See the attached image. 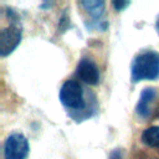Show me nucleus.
<instances>
[{
    "instance_id": "nucleus-9",
    "label": "nucleus",
    "mask_w": 159,
    "mask_h": 159,
    "mask_svg": "<svg viewBox=\"0 0 159 159\" xmlns=\"http://www.w3.org/2000/svg\"><path fill=\"white\" fill-rule=\"evenodd\" d=\"M129 4H130L129 1H120V0H119V1H113V2H112V5L114 6L116 10H123V9L127 7Z\"/></svg>"
},
{
    "instance_id": "nucleus-1",
    "label": "nucleus",
    "mask_w": 159,
    "mask_h": 159,
    "mask_svg": "<svg viewBox=\"0 0 159 159\" xmlns=\"http://www.w3.org/2000/svg\"><path fill=\"white\" fill-rule=\"evenodd\" d=\"M132 80H155L159 77V53L155 51H144L139 53L130 66Z\"/></svg>"
},
{
    "instance_id": "nucleus-7",
    "label": "nucleus",
    "mask_w": 159,
    "mask_h": 159,
    "mask_svg": "<svg viewBox=\"0 0 159 159\" xmlns=\"http://www.w3.org/2000/svg\"><path fill=\"white\" fill-rule=\"evenodd\" d=\"M80 4L93 17V21H98V19H101V16L103 15V10H104V2L103 1L87 0V1H81Z\"/></svg>"
},
{
    "instance_id": "nucleus-8",
    "label": "nucleus",
    "mask_w": 159,
    "mask_h": 159,
    "mask_svg": "<svg viewBox=\"0 0 159 159\" xmlns=\"http://www.w3.org/2000/svg\"><path fill=\"white\" fill-rule=\"evenodd\" d=\"M142 142L147 147L159 148V125H152L142 133Z\"/></svg>"
},
{
    "instance_id": "nucleus-10",
    "label": "nucleus",
    "mask_w": 159,
    "mask_h": 159,
    "mask_svg": "<svg viewBox=\"0 0 159 159\" xmlns=\"http://www.w3.org/2000/svg\"><path fill=\"white\" fill-rule=\"evenodd\" d=\"M111 159H122V158H120V154H119V152H114V153H112V155H111Z\"/></svg>"
},
{
    "instance_id": "nucleus-11",
    "label": "nucleus",
    "mask_w": 159,
    "mask_h": 159,
    "mask_svg": "<svg viewBox=\"0 0 159 159\" xmlns=\"http://www.w3.org/2000/svg\"><path fill=\"white\" fill-rule=\"evenodd\" d=\"M157 29H158V32H159V17H158V21H157Z\"/></svg>"
},
{
    "instance_id": "nucleus-3",
    "label": "nucleus",
    "mask_w": 159,
    "mask_h": 159,
    "mask_svg": "<svg viewBox=\"0 0 159 159\" xmlns=\"http://www.w3.org/2000/svg\"><path fill=\"white\" fill-rule=\"evenodd\" d=\"M58 97H60L61 103L67 109L81 111L84 108L86 102H84L83 88L80 84V82L75 80H68L61 86Z\"/></svg>"
},
{
    "instance_id": "nucleus-5",
    "label": "nucleus",
    "mask_w": 159,
    "mask_h": 159,
    "mask_svg": "<svg viewBox=\"0 0 159 159\" xmlns=\"http://www.w3.org/2000/svg\"><path fill=\"white\" fill-rule=\"evenodd\" d=\"M77 76L87 84H97L99 81V70L91 58H82L77 65Z\"/></svg>"
},
{
    "instance_id": "nucleus-4",
    "label": "nucleus",
    "mask_w": 159,
    "mask_h": 159,
    "mask_svg": "<svg viewBox=\"0 0 159 159\" xmlns=\"http://www.w3.org/2000/svg\"><path fill=\"white\" fill-rule=\"evenodd\" d=\"M29 154V142L21 133L10 134L4 144L5 159H26Z\"/></svg>"
},
{
    "instance_id": "nucleus-2",
    "label": "nucleus",
    "mask_w": 159,
    "mask_h": 159,
    "mask_svg": "<svg viewBox=\"0 0 159 159\" xmlns=\"http://www.w3.org/2000/svg\"><path fill=\"white\" fill-rule=\"evenodd\" d=\"M10 16V24L0 31V55L2 57L11 53L21 41L22 27L19 16L14 11H7Z\"/></svg>"
},
{
    "instance_id": "nucleus-6",
    "label": "nucleus",
    "mask_w": 159,
    "mask_h": 159,
    "mask_svg": "<svg viewBox=\"0 0 159 159\" xmlns=\"http://www.w3.org/2000/svg\"><path fill=\"white\" fill-rule=\"evenodd\" d=\"M157 96V91L155 88H144L143 92L140 93L139 101L137 103L135 107V112L139 117L142 118H147L150 114V109H152V104L154 102V98Z\"/></svg>"
}]
</instances>
